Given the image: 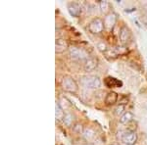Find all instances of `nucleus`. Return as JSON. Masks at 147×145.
Returning <instances> with one entry per match:
<instances>
[{"label":"nucleus","instance_id":"f257e3e1","mask_svg":"<svg viewBox=\"0 0 147 145\" xmlns=\"http://www.w3.org/2000/svg\"><path fill=\"white\" fill-rule=\"evenodd\" d=\"M69 55L72 60L78 62H85L88 58H90L88 53L84 48H80L77 46L69 47Z\"/></svg>","mask_w":147,"mask_h":145},{"label":"nucleus","instance_id":"f03ea898","mask_svg":"<svg viewBox=\"0 0 147 145\" xmlns=\"http://www.w3.org/2000/svg\"><path fill=\"white\" fill-rule=\"evenodd\" d=\"M80 82L82 86L86 87L88 89H97L101 85L100 78L96 77V76H92V75L84 76V77L80 78Z\"/></svg>","mask_w":147,"mask_h":145},{"label":"nucleus","instance_id":"7ed1b4c3","mask_svg":"<svg viewBox=\"0 0 147 145\" xmlns=\"http://www.w3.org/2000/svg\"><path fill=\"white\" fill-rule=\"evenodd\" d=\"M61 86L62 88L67 92H70V93H76L79 89L78 87V84L75 80L70 77V76H65L62 80H61Z\"/></svg>","mask_w":147,"mask_h":145},{"label":"nucleus","instance_id":"20e7f679","mask_svg":"<svg viewBox=\"0 0 147 145\" xmlns=\"http://www.w3.org/2000/svg\"><path fill=\"white\" fill-rule=\"evenodd\" d=\"M105 28V26H104V21H102L100 18H95L91 21L90 23L88 24V27H87V30L88 32L92 34H101L102 32Z\"/></svg>","mask_w":147,"mask_h":145},{"label":"nucleus","instance_id":"39448f33","mask_svg":"<svg viewBox=\"0 0 147 145\" xmlns=\"http://www.w3.org/2000/svg\"><path fill=\"white\" fill-rule=\"evenodd\" d=\"M122 141L127 145H134L136 144V142L137 141V134L136 132L134 130H125L123 132L122 137H121Z\"/></svg>","mask_w":147,"mask_h":145},{"label":"nucleus","instance_id":"423d86ee","mask_svg":"<svg viewBox=\"0 0 147 145\" xmlns=\"http://www.w3.org/2000/svg\"><path fill=\"white\" fill-rule=\"evenodd\" d=\"M118 17L117 14H115L114 12H110L104 18V26H105V28L108 30H112L114 27H115L116 23H117Z\"/></svg>","mask_w":147,"mask_h":145},{"label":"nucleus","instance_id":"0eeeda50","mask_svg":"<svg viewBox=\"0 0 147 145\" xmlns=\"http://www.w3.org/2000/svg\"><path fill=\"white\" fill-rule=\"evenodd\" d=\"M119 37H120V41L123 44H127L130 41L131 38V32L127 26H123L120 30L119 32Z\"/></svg>","mask_w":147,"mask_h":145},{"label":"nucleus","instance_id":"6e6552de","mask_svg":"<svg viewBox=\"0 0 147 145\" xmlns=\"http://www.w3.org/2000/svg\"><path fill=\"white\" fill-rule=\"evenodd\" d=\"M97 66H98V60H97L96 58H94V57H90V58H88L84 62V70L85 72L89 73V72H92V71L95 70L97 68Z\"/></svg>","mask_w":147,"mask_h":145},{"label":"nucleus","instance_id":"1a4fd4ad","mask_svg":"<svg viewBox=\"0 0 147 145\" xmlns=\"http://www.w3.org/2000/svg\"><path fill=\"white\" fill-rule=\"evenodd\" d=\"M68 11L70 13L71 16L73 17H79L82 13V8H80V4H78L77 2H71L68 4Z\"/></svg>","mask_w":147,"mask_h":145},{"label":"nucleus","instance_id":"9d476101","mask_svg":"<svg viewBox=\"0 0 147 145\" xmlns=\"http://www.w3.org/2000/svg\"><path fill=\"white\" fill-rule=\"evenodd\" d=\"M69 48L68 42L63 38H58L55 41V51L56 53H63Z\"/></svg>","mask_w":147,"mask_h":145},{"label":"nucleus","instance_id":"9b49d317","mask_svg":"<svg viewBox=\"0 0 147 145\" xmlns=\"http://www.w3.org/2000/svg\"><path fill=\"white\" fill-rule=\"evenodd\" d=\"M82 135H84V138L86 140V141H91V140H93L95 138L96 134H95V132H94V129H92L91 127H86V128H84Z\"/></svg>","mask_w":147,"mask_h":145},{"label":"nucleus","instance_id":"f8f14e48","mask_svg":"<svg viewBox=\"0 0 147 145\" xmlns=\"http://www.w3.org/2000/svg\"><path fill=\"white\" fill-rule=\"evenodd\" d=\"M118 101V94L114 91H111L106 95L105 98V103L107 105H114L116 102Z\"/></svg>","mask_w":147,"mask_h":145},{"label":"nucleus","instance_id":"ddd939ff","mask_svg":"<svg viewBox=\"0 0 147 145\" xmlns=\"http://www.w3.org/2000/svg\"><path fill=\"white\" fill-rule=\"evenodd\" d=\"M64 116H65V113L63 111V108L61 107L60 104L58 102H56L55 105V117L57 121H63Z\"/></svg>","mask_w":147,"mask_h":145},{"label":"nucleus","instance_id":"4468645a","mask_svg":"<svg viewBox=\"0 0 147 145\" xmlns=\"http://www.w3.org/2000/svg\"><path fill=\"white\" fill-rule=\"evenodd\" d=\"M75 115L72 113H67L65 114V116H64V119H63V123H65V125H67V127H71V125H73V123H75Z\"/></svg>","mask_w":147,"mask_h":145},{"label":"nucleus","instance_id":"2eb2a0df","mask_svg":"<svg viewBox=\"0 0 147 145\" xmlns=\"http://www.w3.org/2000/svg\"><path fill=\"white\" fill-rule=\"evenodd\" d=\"M132 120H134V114L130 113V112H125L124 115L120 118V123L127 125V123L131 122Z\"/></svg>","mask_w":147,"mask_h":145},{"label":"nucleus","instance_id":"dca6fc26","mask_svg":"<svg viewBox=\"0 0 147 145\" xmlns=\"http://www.w3.org/2000/svg\"><path fill=\"white\" fill-rule=\"evenodd\" d=\"M105 82H106V84H107V86L110 87V88H112V87L121 86V85H122V82H119V80H117L116 78H111V77H109V78H106Z\"/></svg>","mask_w":147,"mask_h":145},{"label":"nucleus","instance_id":"f3484780","mask_svg":"<svg viewBox=\"0 0 147 145\" xmlns=\"http://www.w3.org/2000/svg\"><path fill=\"white\" fill-rule=\"evenodd\" d=\"M99 5H100V9H101L102 13L106 14L109 11L110 5H109L108 1H106V0H101V1H99Z\"/></svg>","mask_w":147,"mask_h":145},{"label":"nucleus","instance_id":"a211bd4d","mask_svg":"<svg viewBox=\"0 0 147 145\" xmlns=\"http://www.w3.org/2000/svg\"><path fill=\"white\" fill-rule=\"evenodd\" d=\"M97 48H98V50L101 52H107V50H108L107 44H106L104 41L98 42V43H97Z\"/></svg>","mask_w":147,"mask_h":145},{"label":"nucleus","instance_id":"6ab92c4d","mask_svg":"<svg viewBox=\"0 0 147 145\" xmlns=\"http://www.w3.org/2000/svg\"><path fill=\"white\" fill-rule=\"evenodd\" d=\"M124 114H125V106L124 105H119L115 109V115L121 116V117H122Z\"/></svg>","mask_w":147,"mask_h":145},{"label":"nucleus","instance_id":"aec40b11","mask_svg":"<svg viewBox=\"0 0 147 145\" xmlns=\"http://www.w3.org/2000/svg\"><path fill=\"white\" fill-rule=\"evenodd\" d=\"M74 130H75L77 134H84V127H82V125L80 123H77V125H74Z\"/></svg>","mask_w":147,"mask_h":145},{"label":"nucleus","instance_id":"412c9836","mask_svg":"<svg viewBox=\"0 0 147 145\" xmlns=\"http://www.w3.org/2000/svg\"><path fill=\"white\" fill-rule=\"evenodd\" d=\"M113 145H121V144H119V143H114Z\"/></svg>","mask_w":147,"mask_h":145},{"label":"nucleus","instance_id":"4be33fe9","mask_svg":"<svg viewBox=\"0 0 147 145\" xmlns=\"http://www.w3.org/2000/svg\"><path fill=\"white\" fill-rule=\"evenodd\" d=\"M86 145H93V144H90V143H89V144H86Z\"/></svg>","mask_w":147,"mask_h":145}]
</instances>
